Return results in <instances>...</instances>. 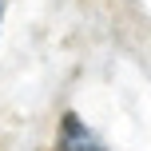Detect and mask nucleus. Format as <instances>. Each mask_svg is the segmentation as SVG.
<instances>
[{
	"mask_svg": "<svg viewBox=\"0 0 151 151\" xmlns=\"http://www.w3.org/2000/svg\"><path fill=\"white\" fill-rule=\"evenodd\" d=\"M0 20H4V0H0Z\"/></svg>",
	"mask_w": 151,
	"mask_h": 151,
	"instance_id": "obj_2",
	"label": "nucleus"
},
{
	"mask_svg": "<svg viewBox=\"0 0 151 151\" xmlns=\"http://www.w3.org/2000/svg\"><path fill=\"white\" fill-rule=\"evenodd\" d=\"M56 147L60 151H104V143L96 139V131H91L76 111H68L60 119V139H56Z\"/></svg>",
	"mask_w": 151,
	"mask_h": 151,
	"instance_id": "obj_1",
	"label": "nucleus"
}]
</instances>
